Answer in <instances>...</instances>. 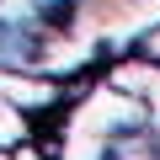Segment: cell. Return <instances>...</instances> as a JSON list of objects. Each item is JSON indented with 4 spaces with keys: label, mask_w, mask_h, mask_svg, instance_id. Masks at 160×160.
I'll use <instances>...</instances> for the list:
<instances>
[{
    "label": "cell",
    "mask_w": 160,
    "mask_h": 160,
    "mask_svg": "<svg viewBox=\"0 0 160 160\" xmlns=\"http://www.w3.org/2000/svg\"><path fill=\"white\" fill-rule=\"evenodd\" d=\"M27 133H32V112H27V107H16L11 96H0V149L22 144Z\"/></svg>",
    "instance_id": "6da1fadb"
},
{
    "label": "cell",
    "mask_w": 160,
    "mask_h": 160,
    "mask_svg": "<svg viewBox=\"0 0 160 160\" xmlns=\"http://www.w3.org/2000/svg\"><path fill=\"white\" fill-rule=\"evenodd\" d=\"M133 48H139L144 59H155V64H160V22H155V27H149V32H144V38H139Z\"/></svg>",
    "instance_id": "7a4b0ae2"
}]
</instances>
